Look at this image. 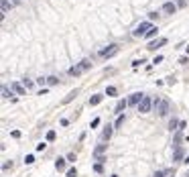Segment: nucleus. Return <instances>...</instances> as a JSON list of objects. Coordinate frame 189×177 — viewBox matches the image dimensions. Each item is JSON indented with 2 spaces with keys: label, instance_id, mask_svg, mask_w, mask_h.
<instances>
[{
  "label": "nucleus",
  "instance_id": "nucleus-24",
  "mask_svg": "<svg viewBox=\"0 0 189 177\" xmlns=\"http://www.w3.org/2000/svg\"><path fill=\"white\" fill-rule=\"evenodd\" d=\"M10 96H12V94L8 92V88H6V86H2V98H10Z\"/></svg>",
  "mask_w": 189,
  "mask_h": 177
},
{
  "label": "nucleus",
  "instance_id": "nucleus-13",
  "mask_svg": "<svg viewBox=\"0 0 189 177\" xmlns=\"http://www.w3.org/2000/svg\"><path fill=\"white\" fill-rule=\"evenodd\" d=\"M126 106H128V100H120V102H118V104H116V112H118V114H122V110H124V108H126Z\"/></svg>",
  "mask_w": 189,
  "mask_h": 177
},
{
  "label": "nucleus",
  "instance_id": "nucleus-16",
  "mask_svg": "<svg viewBox=\"0 0 189 177\" xmlns=\"http://www.w3.org/2000/svg\"><path fill=\"white\" fill-rule=\"evenodd\" d=\"M12 90L16 92V94H20V96L25 94V86H22V83H16V82H14L12 83Z\"/></svg>",
  "mask_w": 189,
  "mask_h": 177
},
{
  "label": "nucleus",
  "instance_id": "nucleus-9",
  "mask_svg": "<svg viewBox=\"0 0 189 177\" xmlns=\"http://www.w3.org/2000/svg\"><path fill=\"white\" fill-rule=\"evenodd\" d=\"M106 151H108V145H98V147H96L94 149V157L96 159H100V157H104V153H106Z\"/></svg>",
  "mask_w": 189,
  "mask_h": 177
},
{
  "label": "nucleus",
  "instance_id": "nucleus-34",
  "mask_svg": "<svg viewBox=\"0 0 189 177\" xmlns=\"http://www.w3.org/2000/svg\"><path fill=\"white\" fill-rule=\"evenodd\" d=\"M140 63H144V59H140V61H138V59H136V61L132 63V67H138V65H140Z\"/></svg>",
  "mask_w": 189,
  "mask_h": 177
},
{
  "label": "nucleus",
  "instance_id": "nucleus-3",
  "mask_svg": "<svg viewBox=\"0 0 189 177\" xmlns=\"http://www.w3.org/2000/svg\"><path fill=\"white\" fill-rule=\"evenodd\" d=\"M150 29H153V22H150V21H142L140 25L134 29V33H132V35H134V37H144Z\"/></svg>",
  "mask_w": 189,
  "mask_h": 177
},
{
  "label": "nucleus",
  "instance_id": "nucleus-2",
  "mask_svg": "<svg viewBox=\"0 0 189 177\" xmlns=\"http://www.w3.org/2000/svg\"><path fill=\"white\" fill-rule=\"evenodd\" d=\"M153 106H155V100H153L150 96H144L140 100V104H138V112H140V114H147V112H150Z\"/></svg>",
  "mask_w": 189,
  "mask_h": 177
},
{
  "label": "nucleus",
  "instance_id": "nucleus-32",
  "mask_svg": "<svg viewBox=\"0 0 189 177\" xmlns=\"http://www.w3.org/2000/svg\"><path fill=\"white\" fill-rule=\"evenodd\" d=\"M185 4H187V0H177V6H179V8H183Z\"/></svg>",
  "mask_w": 189,
  "mask_h": 177
},
{
  "label": "nucleus",
  "instance_id": "nucleus-17",
  "mask_svg": "<svg viewBox=\"0 0 189 177\" xmlns=\"http://www.w3.org/2000/svg\"><path fill=\"white\" fill-rule=\"evenodd\" d=\"M179 124H181V122H179L177 118H171V122H169V128H171V130H175V132H177V130H179Z\"/></svg>",
  "mask_w": 189,
  "mask_h": 177
},
{
  "label": "nucleus",
  "instance_id": "nucleus-30",
  "mask_svg": "<svg viewBox=\"0 0 189 177\" xmlns=\"http://www.w3.org/2000/svg\"><path fill=\"white\" fill-rule=\"evenodd\" d=\"M67 177H77V171H75V169H69L67 171Z\"/></svg>",
  "mask_w": 189,
  "mask_h": 177
},
{
  "label": "nucleus",
  "instance_id": "nucleus-6",
  "mask_svg": "<svg viewBox=\"0 0 189 177\" xmlns=\"http://www.w3.org/2000/svg\"><path fill=\"white\" fill-rule=\"evenodd\" d=\"M163 45H167V39L165 37H161V39H157V41H153V43H149V51H155V49H159V47H163Z\"/></svg>",
  "mask_w": 189,
  "mask_h": 177
},
{
  "label": "nucleus",
  "instance_id": "nucleus-36",
  "mask_svg": "<svg viewBox=\"0 0 189 177\" xmlns=\"http://www.w3.org/2000/svg\"><path fill=\"white\" fill-rule=\"evenodd\" d=\"M12 2H19V0H12Z\"/></svg>",
  "mask_w": 189,
  "mask_h": 177
},
{
  "label": "nucleus",
  "instance_id": "nucleus-7",
  "mask_svg": "<svg viewBox=\"0 0 189 177\" xmlns=\"http://www.w3.org/2000/svg\"><path fill=\"white\" fill-rule=\"evenodd\" d=\"M177 4L175 2H165V4H163V12L165 14H175V10H177Z\"/></svg>",
  "mask_w": 189,
  "mask_h": 177
},
{
  "label": "nucleus",
  "instance_id": "nucleus-27",
  "mask_svg": "<svg viewBox=\"0 0 189 177\" xmlns=\"http://www.w3.org/2000/svg\"><path fill=\"white\" fill-rule=\"evenodd\" d=\"M25 163H27V165L35 163V157H33V155H27V157H25Z\"/></svg>",
  "mask_w": 189,
  "mask_h": 177
},
{
  "label": "nucleus",
  "instance_id": "nucleus-11",
  "mask_svg": "<svg viewBox=\"0 0 189 177\" xmlns=\"http://www.w3.org/2000/svg\"><path fill=\"white\" fill-rule=\"evenodd\" d=\"M112 130H114V126H106L104 128V132H102V141H110V136H112Z\"/></svg>",
  "mask_w": 189,
  "mask_h": 177
},
{
  "label": "nucleus",
  "instance_id": "nucleus-14",
  "mask_svg": "<svg viewBox=\"0 0 189 177\" xmlns=\"http://www.w3.org/2000/svg\"><path fill=\"white\" fill-rule=\"evenodd\" d=\"M65 161H67V159H57V161H55V169L57 171H65Z\"/></svg>",
  "mask_w": 189,
  "mask_h": 177
},
{
  "label": "nucleus",
  "instance_id": "nucleus-15",
  "mask_svg": "<svg viewBox=\"0 0 189 177\" xmlns=\"http://www.w3.org/2000/svg\"><path fill=\"white\" fill-rule=\"evenodd\" d=\"M8 0H2V2H0V12H2V19H4V14L8 12Z\"/></svg>",
  "mask_w": 189,
  "mask_h": 177
},
{
  "label": "nucleus",
  "instance_id": "nucleus-10",
  "mask_svg": "<svg viewBox=\"0 0 189 177\" xmlns=\"http://www.w3.org/2000/svg\"><path fill=\"white\" fill-rule=\"evenodd\" d=\"M183 155H185V149H183L181 145H179V147H175V151H173V161H181Z\"/></svg>",
  "mask_w": 189,
  "mask_h": 177
},
{
  "label": "nucleus",
  "instance_id": "nucleus-20",
  "mask_svg": "<svg viewBox=\"0 0 189 177\" xmlns=\"http://www.w3.org/2000/svg\"><path fill=\"white\" fill-rule=\"evenodd\" d=\"M157 31H159V29H157V27H153V29H150V31H149V33L144 35V39H153V37H155V35H157Z\"/></svg>",
  "mask_w": 189,
  "mask_h": 177
},
{
  "label": "nucleus",
  "instance_id": "nucleus-25",
  "mask_svg": "<svg viewBox=\"0 0 189 177\" xmlns=\"http://www.w3.org/2000/svg\"><path fill=\"white\" fill-rule=\"evenodd\" d=\"M171 171H167V169H163V171H157L155 173V177H165V175H169Z\"/></svg>",
  "mask_w": 189,
  "mask_h": 177
},
{
  "label": "nucleus",
  "instance_id": "nucleus-21",
  "mask_svg": "<svg viewBox=\"0 0 189 177\" xmlns=\"http://www.w3.org/2000/svg\"><path fill=\"white\" fill-rule=\"evenodd\" d=\"M55 136H57V132H55V130H47V141H49V143H53Z\"/></svg>",
  "mask_w": 189,
  "mask_h": 177
},
{
  "label": "nucleus",
  "instance_id": "nucleus-31",
  "mask_svg": "<svg viewBox=\"0 0 189 177\" xmlns=\"http://www.w3.org/2000/svg\"><path fill=\"white\" fill-rule=\"evenodd\" d=\"M45 147H47V143H39L37 145V151H45Z\"/></svg>",
  "mask_w": 189,
  "mask_h": 177
},
{
  "label": "nucleus",
  "instance_id": "nucleus-1",
  "mask_svg": "<svg viewBox=\"0 0 189 177\" xmlns=\"http://www.w3.org/2000/svg\"><path fill=\"white\" fill-rule=\"evenodd\" d=\"M89 67H92V61H89V59H83V61H79L75 67L69 69V75H81L83 71H88Z\"/></svg>",
  "mask_w": 189,
  "mask_h": 177
},
{
  "label": "nucleus",
  "instance_id": "nucleus-8",
  "mask_svg": "<svg viewBox=\"0 0 189 177\" xmlns=\"http://www.w3.org/2000/svg\"><path fill=\"white\" fill-rule=\"evenodd\" d=\"M142 98H144V94H140V92H136V94H132V96L128 98V106H134V104L138 106Z\"/></svg>",
  "mask_w": 189,
  "mask_h": 177
},
{
  "label": "nucleus",
  "instance_id": "nucleus-33",
  "mask_svg": "<svg viewBox=\"0 0 189 177\" xmlns=\"http://www.w3.org/2000/svg\"><path fill=\"white\" fill-rule=\"evenodd\" d=\"M187 61H189V57H179V63H183V65H185Z\"/></svg>",
  "mask_w": 189,
  "mask_h": 177
},
{
  "label": "nucleus",
  "instance_id": "nucleus-18",
  "mask_svg": "<svg viewBox=\"0 0 189 177\" xmlns=\"http://www.w3.org/2000/svg\"><path fill=\"white\" fill-rule=\"evenodd\" d=\"M75 96H77V90H73V92H71V94H69V96H65V98H63V104H67V102H71V100H73Z\"/></svg>",
  "mask_w": 189,
  "mask_h": 177
},
{
  "label": "nucleus",
  "instance_id": "nucleus-4",
  "mask_svg": "<svg viewBox=\"0 0 189 177\" xmlns=\"http://www.w3.org/2000/svg\"><path fill=\"white\" fill-rule=\"evenodd\" d=\"M118 53V45H108L106 49H102L100 51V57H104V59H110L112 55Z\"/></svg>",
  "mask_w": 189,
  "mask_h": 177
},
{
  "label": "nucleus",
  "instance_id": "nucleus-28",
  "mask_svg": "<svg viewBox=\"0 0 189 177\" xmlns=\"http://www.w3.org/2000/svg\"><path fill=\"white\" fill-rule=\"evenodd\" d=\"M12 167V161H6V163H2V171H8Z\"/></svg>",
  "mask_w": 189,
  "mask_h": 177
},
{
  "label": "nucleus",
  "instance_id": "nucleus-23",
  "mask_svg": "<svg viewBox=\"0 0 189 177\" xmlns=\"http://www.w3.org/2000/svg\"><path fill=\"white\" fill-rule=\"evenodd\" d=\"M179 143H181V130L175 132V147H179Z\"/></svg>",
  "mask_w": 189,
  "mask_h": 177
},
{
  "label": "nucleus",
  "instance_id": "nucleus-12",
  "mask_svg": "<svg viewBox=\"0 0 189 177\" xmlns=\"http://www.w3.org/2000/svg\"><path fill=\"white\" fill-rule=\"evenodd\" d=\"M102 100H104V96H102V94H94L92 98H89V106H98Z\"/></svg>",
  "mask_w": 189,
  "mask_h": 177
},
{
  "label": "nucleus",
  "instance_id": "nucleus-19",
  "mask_svg": "<svg viewBox=\"0 0 189 177\" xmlns=\"http://www.w3.org/2000/svg\"><path fill=\"white\" fill-rule=\"evenodd\" d=\"M122 124H124V114H120L118 118H116V122H114V128H120Z\"/></svg>",
  "mask_w": 189,
  "mask_h": 177
},
{
  "label": "nucleus",
  "instance_id": "nucleus-29",
  "mask_svg": "<svg viewBox=\"0 0 189 177\" xmlns=\"http://www.w3.org/2000/svg\"><path fill=\"white\" fill-rule=\"evenodd\" d=\"M106 94H108V96H116V88H114V86H110V88L106 90Z\"/></svg>",
  "mask_w": 189,
  "mask_h": 177
},
{
  "label": "nucleus",
  "instance_id": "nucleus-26",
  "mask_svg": "<svg viewBox=\"0 0 189 177\" xmlns=\"http://www.w3.org/2000/svg\"><path fill=\"white\" fill-rule=\"evenodd\" d=\"M94 171H96V173H102V171H104V165H102V163H96L94 165Z\"/></svg>",
  "mask_w": 189,
  "mask_h": 177
},
{
  "label": "nucleus",
  "instance_id": "nucleus-5",
  "mask_svg": "<svg viewBox=\"0 0 189 177\" xmlns=\"http://www.w3.org/2000/svg\"><path fill=\"white\" fill-rule=\"evenodd\" d=\"M169 108H171L169 100H161L159 106H157V112H159V116H167V114H169Z\"/></svg>",
  "mask_w": 189,
  "mask_h": 177
},
{
  "label": "nucleus",
  "instance_id": "nucleus-22",
  "mask_svg": "<svg viewBox=\"0 0 189 177\" xmlns=\"http://www.w3.org/2000/svg\"><path fill=\"white\" fill-rule=\"evenodd\" d=\"M47 83H49V86H57V83H59V80H57L55 75H51V77H47Z\"/></svg>",
  "mask_w": 189,
  "mask_h": 177
},
{
  "label": "nucleus",
  "instance_id": "nucleus-35",
  "mask_svg": "<svg viewBox=\"0 0 189 177\" xmlns=\"http://www.w3.org/2000/svg\"><path fill=\"white\" fill-rule=\"evenodd\" d=\"M67 161H75V153H69V155H67Z\"/></svg>",
  "mask_w": 189,
  "mask_h": 177
}]
</instances>
